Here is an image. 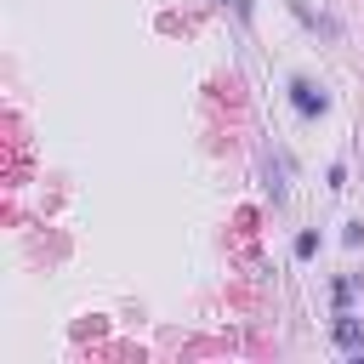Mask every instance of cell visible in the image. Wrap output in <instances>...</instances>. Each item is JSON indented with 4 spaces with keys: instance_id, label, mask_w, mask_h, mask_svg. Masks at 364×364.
<instances>
[{
    "instance_id": "cell-1",
    "label": "cell",
    "mask_w": 364,
    "mask_h": 364,
    "mask_svg": "<svg viewBox=\"0 0 364 364\" xmlns=\"http://www.w3.org/2000/svg\"><path fill=\"white\" fill-rule=\"evenodd\" d=\"M290 102H296V114H307V119H313V114H324V97H318L307 80H296V85H290Z\"/></svg>"
},
{
    "instance_id": "cell-2",
    "label": "cell",
    "mask_w": 364,
    "mask_h": 364,
    "mask_svg": "<svg viewBox=\"0 0 364 364\" xmlns=\"http://www.w3.org/2000/svg\"><path fill=\"white\" fill-rule=\"evenodd\" d=\"M336 341H341V347H353V353H364V324L341 313V318H336Z\"/></svg>"
},
{
    "instance_id": "cell-3",
    "label": "cell",
    "mask_w": 364,
    "mask_h": 364,
    "mask_svg": "<svg viewBox=\"0 0 364 364\" xmlns=\"http://www.w3.org/2000/svg\"><path fill=\"white\" fill-rule=\"evenodd\" d=\"M318 250V233H296V256H313Z\"/></svg>"
}]
</instances>
